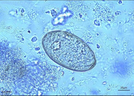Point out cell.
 Masks as SVG:
<instances>
[{
	"mask_svg": "<svg viewBox=\"0 0 134 96\" xmlns=\"http://www.w3.org/2000/svg\"><path fill=\"white\" fill-rule=\"evenodd\" d=\"M42 44L49 58L66 69L86 72L96 65V59L90 48L80 38L70 33L52 31L44 36Z\"/></svg>",
	"mask_w": 134,
	"mask_h": 96,
	"instance_id": "cell-1",
	"label": "cell"
}]
</instances>
